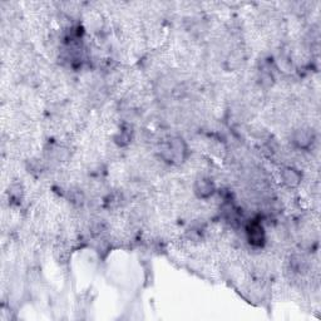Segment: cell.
Here are the masks:
<instances>
[{
    "label": "cell",
    "mask_w": 321,
    "mask_h": 321,
    "mask_svg": "<svg viewBox=\"0 0 321 321\" xmlns=\"http://www.w3.org/2000/svg\"><path fill=\"white\" fill-rule=\"evenodd\" d=\"M215 184L209 179H200L195 184V193L200 198H208L215 193Z\"/></svg>",
    "instance_id": "6da1fadb"
},
{
    "label": "cell",
    "mask_w": 321,
    "mask_h": 321,
    "mask_svg": "<svg viewBox=\"0 0 321 321\" xmlns=\"http://www.w3.org/2000/svg\"><path fill=\"white\" fill-rule=\"evenodd\" d=\"M247 237L251 245L254 246H262L265 242V232L264 229L257 222H253L247 227Z\"/></svg>",
    "instance_id": "7a4b0ae2"
},
{
    "label": "cell",
    "mask_w": 321,
    "mask_h": 321,
    "mask_svg": "<svg viewBox=\"0 0 321 321\" xmlns=\"http://www.w3.org/2000/svg\"><path fill=\"white\" fill-rule=\"evenodd\" d=\"M294 142L300 148H306L314 142V134L310 129H299L294 136Z\"/></svg>",
    "instance_id": "3957f363"
},
{
    "label": "cell",
    "mask_w": 321,
    "mask_h": 321,
    "mask_svg": "<svg viewBox=\"0 0 321 321\" xmlns=\"http://www.w3.org/2000/svg\"><path fill=\"white\" fill-rule=\"evenodd\" d=\"M282 181L289 187H296L301 181V174L299 173L298 169L286 167L282 169Z\"/></svg>",
    "instance_id": "277c9868"
}]
</instances>
